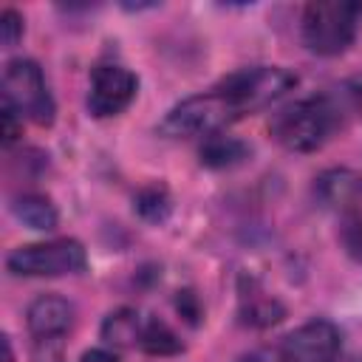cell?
<instances>
[{"label": "cell", "instance_id": "obj_10", "mask_svg": "<svg viewBox=\"0 0 362 362\" xmlns=\"http://www.w3.org/2000/svg\"><path fill=\"white\" fill-rule=\"evenodd\" d=\"M314 192H317L322 206L351 212L362 201V175L354 173V170H345V167L342 170H328L317 178Z\"/></svg>", "mask_w": 362, "mask_h": 362}, {"label": "cell", "instance_id": "obj_1", "mask_svg": "<svg viewBox=\"0 0 362 362\" xmlns=\"http://www.w3.org/2000/svg\"><path fill=\"white\" fill-rule=\"evenodd\" d=\"M337 122H339V113L331 105V99L311 96V99H300L283 107L272 119V136L294 153H311L325 144Z\"/></svg>", "mask_w": 362, "mask_h": 362}, {"label": "cell", "instance_id": "obj_6", "mask_svg": "<svg viewBox=\"0 0 362 362\" xmlns=\"http://www.w3.org/2000/svg\"><path fill=\"white\" fill-rule=\"evenodd\" d=\"M294 74L283 71V68H269V65H260V68H246V71H238L232 76H226L221 82V88L232 96V102L238 105L240 113H252V110H260L266 105H272L274 99H280L288 88H294Z\"/></svg>", "mask_w": 362, "mask_h": 362}, {"label": "cell", "instance_id": "obj_7", "mask_svg": "<svg viewBox=\"0 0 362 362\" xmlns=\"http://www.w3.org/2000/svg\"><path fill=\"white\" fill-rule=\"evenodd\" d=\"M136 76L122 65H99L90 76L88 107L93 116H116L136 96Z\"/></svg>", "mask_w": 362, "mask_h": 362}, {"label": "cell", "instance_id": "obj_19", "mask_svg": "<svg viewBox=\"0 0 362 362\" xmlns=\"http://www.w3.org/2000/svg\"><path fill=\"white\" fill-rule=\"evenodd\" d=\"M20 136V124H17V113L3 105V144H14Z\"/></svg>", "mask_w": 362, "mask_h": 362}, {"label": "cell", "instance_id": "obj_21", "mask_svg": "<svg viewBox=\"0 0 362 362\" xmlns=\"http://www.w3.org/2000/svg\"><path fill=\"white\" fill-rule=\"evenodd\" d=\"M181 300L192 303V294H189V291H184V297H178V303H181ZM178 308H181V311L189 317V322H195V317H198V311H195V308H189V305H178Z\"/></svg>", "mask_w": 362, "mask_h": 362}, {"label": "cell", "instance_id": "obj_12", "mask_svg": "<svg viewBox=\"0 0 362 362\" xmlns=\"http://www.w3.org/2000/svg\"><path fill=\"white\" fill-rule=\"evenodd\" d=\"M14 215L25 226H31L37 232H48V229L57 226V209L42 195H23V198H17L14 201Z\"/></svg>", "mask_w": 362, "mask_h": 362}, {"label": "cell", "instance_id": "obj_2", "mask_svg": "<svg viewBox=\"0 0 362 362\" xmlns=\"http://www.w3.org/2000/svg\"><path fill=\"white\" fill-rule=\"evenodd\" d=\"M362 3L351 0H317L303 11V40L314 54H342L359 28Z\"/></svg>", "mask_w": 362, "mask_h": 362}, {"label": "cell", "instance_id": "obj_22", "mask_svg": "<svg viewBox=\"0 0 362 362\" xmlns=\"http://www.w3.org/2000/svg\"><path fill=\"white\" fill-rule=\"evenodd\" d=\"M3 362H11V342H8V337H3Z\"/></svg>", "mask_w": 362, "mask_h": 362}, {"label": "cell", "instance_id": "obj_16", "mask_svg": "<svg viewBox=\"0 0 362 362\" xmlns=\"http://www.w3.org/2000/svg\"><path fill=\"white\" fill-rule=\"evenodd\" d=\"M136 209H139L147 221H161V218L170 212L167 192H164L161 187H150V189L139 192V198H136Z\"/></svg>", "mask_w": 362, "mask_h": 362}, {"label": "cell", "instance_id": "obj_3", "mask_svg": "<svg viewBox=\"0 0 362 362\" xmlns=\"http://www.w3.org/2000/svg\"><path fill=\"white\" fill-rule=\"evenodd\" d=\"M243 116L238 110V105L232 102V96L218 85L206 93H198V96H189L184 99L181 105H175L164 122H161V133L164 136H173V139H189V136H212V133H221L223 124H229L232 119Z\"/></svg>", "mask_w": 362, "mask_h": 362}, {"label": "cell", "instance_id": "obj_5", "mask_svg": "<svg viewBox=\"0 0 362 362\" xmlns=\"http://www.w3.org/2000/svg\"><path fill=\"white\" fill-rule=\"evenodd\" d=\"M88 263L85 249L74 238H57L48 243H28L6 257V269L20 277H57L82 272Z\"/></svg>", "mask_w": 362, "mask_h": 362}, {"label": "cell", "instance_id": "obj_17", "mask_svg": "<svg viewBox=\"0 0 362 362\" xmlns=\"http://www.w3.org/2000/svg\"><path fill=\"white\" fill-rule=\"evenodd\" d=\"M20 37H23V17L14 8H6L0 14V40L6 48H11V45H17Z\"/></svg>", "mask_w": 362, "mask_h": 362}, {"label": "cell", "instance_id": "obj_4", "mask_svg": "<svg viewBox=\"0 0 362 362\" xmlns=\"http://www.w3.org/2000/svg\"><path fill=\"white\" fill-rule=\"evenodd\" d=\"M3 105L14 113L31 119L34 124L54 122V99L48 93L45 76L31 59H11L3 71Z\"/></svg>", "mask_w": 362, "mask_h": 362}, {"label": "cell", "instance_id": "obj_14", "mask_svg": "<svg viewBox=\"0 0 362 362\" xmlns=\"http://www.w3.org/2000/svg\"><path fill=\"white\" fill-rule=\"evenodd\" d=\"M139 345L147 351V354H158V356H167V354H178L181 351V339L158 320H147L141 325V337H139Z\"/></svg>", "mask_w": 362, "mask_h": 362}, {"label": "cell", "instance_id": "obj_15", "mask_svg": "<svg viewBox=\"0 0 362 362\" xmlns=\"http://www.w3.org/2000/svg\"><path fill=\"white\" fill-rule=\"evenodd\" d=\"M339 240L354 260H362V209L359 206L345 212L342 226H339Z\"/></svg>", "mask_w": 362, "mask_h": 362}, {"label": "cell", "instance_id": "obj_18", "mask_svg": "<svg viewBox=\"0 0 362 362\" xmlns=\"http://www.w3.org/2000/svg\"><path fill=\"white\" fill-rule=\"evenodd\" d=\"M34 362H62V345H59V339H37V345H34Z\"/></svg>", "mask_w": 362, "mask_h": 362}, {"label": "cell", "instance_id": "obj_13", "mask_svg": "<svg viewBox=\"0 0 362 362\" xmlns=\"http://www.w3.org/2000/svg\"><path fill=\"white\" fill-rule=\"evenodd\" d=\"M141 325H144V322L139 320L136 311L122 308V311H116V314H110V317L105 320L102 337H105L107 342H113V345H133V342H139V337H141Z\"/></svg>", "mask_w": 362, "mask_h": 362}, {"label": "cell", "instance_id": "obj_8", "mask_svg": "<svg viewBox=\"0 0 362 362\" xmlns=\"http://www.w3.org/2000/svg\"><path fill=\"white\" fill-rule=\"evenodd\" d=\"M280 354L283 362H337L339 331L325 320H311L286 337Z\"/></svg>", "mask_w": 362, "mask_h": 362}, {"label": "cell", "instance_id": "obj_11", "mask_svg": "<svg viewBox=\"0 0 362 362\" xmlns=\"http://www.w3.org/2000/svg\"><path fill=\"white\" fill-rule=\"evenodd\" d=\"M198 156H201V164H206V167H232L249 156V147L235 136L212 133L204 139Z\"/></svg>", "mask_w": 362, "mask_h": 362}, {"label": "cell", "instance_id": "obj_20", "mask_svg": "<svg viewBox=\"0 0 362 362\" xmlns=\"http://www.w3.org/2000/svg\"><path fill=\"white\" fill-rule=\"evenodd\" d=\"M82 362H119V359H116L110 351H99V348H96V351H88V354L82 356Z\"/></svg>", "mask_w": 362, "mask_h": 362}, {"label": "cell", "instance_id": "obj_9", "mask_svg": "<svg viewBox=\"0 0 362 362\" xmlns=\"http://www.w3.org/2000/svg\"><path fill=\"white\" fill-rule=\"evenodd\" d=\"M71 303L57 294H42L28 305V331L37 339H59L71 328Z\"/></svg>", "mask_w": 362, "mask_h": 362}]
</instances>
